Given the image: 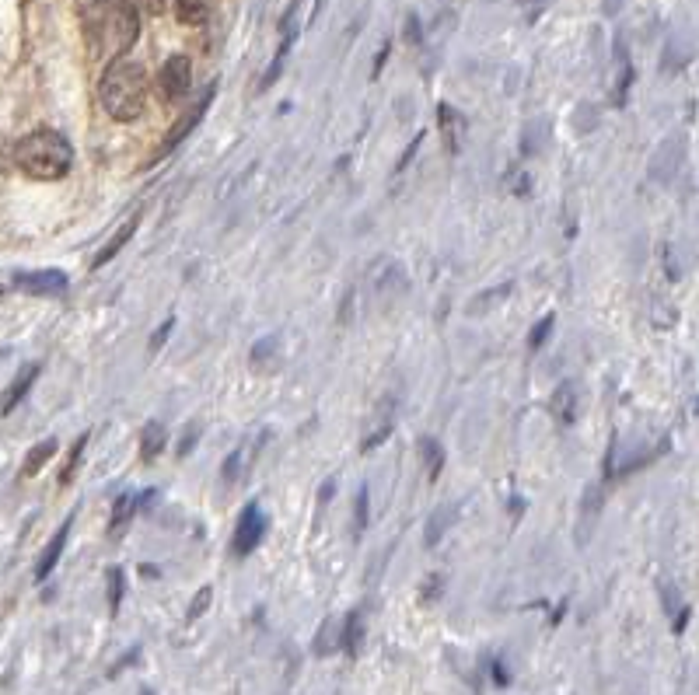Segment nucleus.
Segmentation results:
<instances>
[{"mask_svg":"<svg viewBox=\"0 0 699 695\" xmlns=\"http://www.w3.org/2000/svg\"><path fill=\"white\" fill-rule=\"evenodd\" d=\"M388 53H392V42H385V46H381L378 60H374V74H371V77H378L381 70H385V60H388Z\"/></svg>","mask_w":699,"mask_h":695,"instance_id":"obj_35","label":"nucleus"},{"mask_svg":"<svg viewBox=\"0 0 699 695\" xmlns=\"http://www.w3.org/2000/svg\"><path fill=\"white\" fill-rule=\"evenodd\" d=\"M392 430H395V399L392 395H385V399L378 402V409L371 413V423H367V430H364V441H360V451H374V448H381V444L392 437Z\"/></svg>","mask_w":699,"mask_h":695,"instance_id":"obj_8","label":"nucleus"},{"mask_svg":"<svg viewBox=\"0 0 699 695\" xmlns=\"http://www.w3.org/2000/svg\"><path fill=\"white\" fill-rule=\"evenodd\" d=\"M574 385L570 381H563L560 388L553 392V399H549V409H553V416L560 423H574Z\"/></svg>","mask_w":699,"mask_h":695,"instance_id":"obj_18","label":"nucleus"},{"mask_svg":"<svg viewBox=\"0 0 699 695\" xmlns=\"http://www.w3.org/2000/svg\"><path fill=\"white\" fill-rule=\"evenodd\" d=\"M158 88L168 102L186 98V91L193 88V63H189V56H168L158 74Z\"/></svg>","mask_w":699,"mask_h":695,"instance_id":"obj_7","label":"nucleus"},{"mask_svg":"<svg viewBox=\"0 0 699 695\" xmlns=\"http://www.w3.org/2000/svg\"><path fill=\"white\" fill-rule=\"evenodd\" d=\"M245 448H238V451H231L228 458H224V468H221V475H224V482H238L242 479V472H245Z\"/></svg>","mask_w":699,"mask_h":695,"instance_id":"obj_26","label":"nucleus"},{"mask_svg":"<svg viewBox=\"0 0 699 695\" xmlns=\"http://www.w3.org/2000/svg\"><path fill=\"white\" fill-rule=\"evenodd\" d=\"M133 514H137V496H133V493H119L116 503H112V517H109V531H112V535L126 531V524H130Z\"/></svg>","mask_w":699,"mask_h":695,"instance_id":"obj_17","label":"nucleus"},{"mask_svg":"<svg viewBox=\"0 0 699 695\" xmlns=\"http://www.w3.org/2000/svg\"><path fill=\"white\" fill-rule=\"evenodd\" d=\"M367 517H371V489L360 486L357 500H353V535H357V538L367 531Z\"/></svg>","mask_w":699,"mask_h":695,"instance_id":"obj_23","label":"nucleus"},{"mask_svg":"<svg viewBox=\"0 0 699 695\" xmlns=\"http://www.w3.org/2000/svg\"><path fill=\"white\" fill-rule=\"evenodd\" d=\"M70 528H74V514H70L67 521L60 524V531H56L53 538H49L46 552H42V556H39V566H35V580H46L49 573H53V566L60 563L63 545H67V538H70Z\"/></svg>","mask_w":699,"mask_h":695,"instance_id":"obj_12","label":"nucleus"},{"mask_svg":"<svg viewBox=\"0 0 699 695\" xmlns=\"http://www.w3.org/2000/svg\"><path fill=\"white\" fill-rule=\"evenodd\" d=\"M137 228H140V214H133L130 221L123 224V228H119L116 234H112L109 241H105V248H102V252L95 255V262H91V269H102L105 262H112V259H116V255H119V252H123V248H126V241H130L133 234H137Z\"/></svg>","mask_w":699,"mask_h":695,"instance_id":"obj_14","label":"nucleus"},{"mask_svg":"<svg viewBox=\"0 0 699 695\" xmlns=\"http://www.w3.org/2000/svg\"><path fill=\"white\" fill-rule=\"evenodd\" d=\"M280 360H284V353H280V336H266L259 339L256 346H252V371L256 374H273L280 367Z\"/></svg>","mask_w":699,"mask_h":695,"instance_id":"obj_13","label":"nucleus"},{"mask_svg":"<svg viewBox=\"0 0 699 695\" xmlns=\"http://www.w3.org/2000/svg\"><path fill=\"white\" fill-rule=\"evenodd\" d=\"M56 448H60V444H56L53 437H49V441H42V444H35V448L25 455V465H21V475H25V479H28V475H39V472H42V465H46L49 458L56 455Z\"/></svg>","mask_w":699,"mask_h":695,"instance_id":"obj_19","label":"nucleus"},{"mask_svg":"<svg viewBox=\"0 0 699 695\" xmlns=\"http://www.w3.org/2000/svg\"><path fill=\"white\" fill-rule=\"evenodd\" d=\"M553 325H556V315H546V318H539V325H535L532 332H528V350H542V343L549 339V332H553Z\"/></svg>","mask_w":699,"mask_h":695,"instance_id":"obj_25","label":"nucleus"},{"mask_svg":"<svg viewBox=\"0 0 699 695\" xmlns=\"http://www.w3.org/2000/svg\"><path fill=\"white\" fill-rule=\"evenodd\" d=\"M214 91H217V88H214V84H210V88L203 91V98H200V102H196L193 109H189L186 116H182L179 123L172 126V133H168V137H165V144H161V147H158V154H154V158H151L154 165H158V161H165V158H168V151H175V147H179L182 140H186L189 133L196 130V126H200V119L207 116L210 102H214Z\"/></svg>","mask_w":699,"mask_h":695,"instance_id":"obj_6","label":"nucleus"},{"mask_svg":"<svg viewBox=\"0 0 699 695\" xmlns=\"http://www.w3.org/2000/svg\"><path fill=\"white\" fill-rule=\"evenodd\" d=\"M14 287L25 290V294H60V290H67V273H60V269L18 273L14 276Z\"/></svg>","mask_w":699,"mask_h":695,"instance_id":"obj_10","label":"nucleus"},{"mask_svg":"<svg viewBox=\"0 0 699 695\" xmlns=\"http://www.w3.org/2000/svg\"><path fill=\"white\" fill-rule=\"evenodd\" d=\"M441 587H444V577H441V573H434V577L427 580V587L420 591V598H423V601H434L437 594H441Z\"/></svg>","mask_w":699,"mask_h":695,"instance_id":"obj_32","label":"nucleus"},{"mask_svg":"<svg viewBox=\"0 0 699 695\" xmlns=\"http://www.w3.org/2000/svg\"><path fill=\"white\" fill-rule=\"evenodd\" d=\"M98 102L109 112L116 123H133V119L144 116L147 105V70L137 60H116L105 67L102 81H98Z\"/></svg>","mask_w":699,"mask_h":695,"instance_id":"obj_2","label":"nucleus"},{"mask_svg":"<svg viewBox=\"0 0 699 695\" xmlns=\"http://www.w3.org/2000/svg\"><path fill=\"white\" fill-rule=\"evenodd\" d=\"M165 444H168V430L158 420L144 423V430H140V462H154L165 451Z\"/></svg>","mask_w":699,"mask_h":695,"instance_id":"obj_15","label":"nucleus"},{"mask_svg":"<svg viewBox=\"0 0 699 695\" xmlns=\"http://www.w3.org/2000/svg\"><path fill=\"white\" fill-rule=\"evenodd\" d=\"M420 451H423V458H427V479L430 482L441 479V472H444V448L434 441V437H423Z\"/></svg>","mask_w":699,"mask_h":695,"instance_id":"obj_22","label":"nucleus"},{"mask_svg":"<svg viewBox=\"0 0 699 695\" xmlns=\"http://www.w3.org/2000/svg\"><path fill=\"white\" fill-rule=\"evenodd\" d=\"M423 147V133H416L413 140H409V147L402 151V158H399V165H395V172H406L409 165H413V158H416V151Z\"/></svg>","mask_w":699,"mask_h":695,"instance_id":"obj_30","label":"nucleus"},{"mask_svg":"<svg viewBox=\"0 0 699 695\" xmlns=\"http://www.w3.org/2000/svg\"><path fill=\"white\" fill-rule=\"evenodd\" d=\"M70 165H74V147L60 130L39 126L14 144V168H21L28 179L56 182L70 172Z\"/></svg>","mask_w":699,"mask_h":695,"instance_id":"obj_3","label":"nucleus"},{"mask_svg":"<svg viewBox=\"0 0 699 695\" xmlns=\"http://www.w3.org/2000/svg\"><path fill=\"white\" fill-rule=\"evenodd\" d=\"M88 437H91V434L84 430V434L74 441V448H70V455H67V465H63V472H60V486H70V482H74L77 468H81L84 451H88Z\"/></svg>","mask_w":699,"mask_h":695,"instance_id":"obj_21","label":"nucleus"},{"mask_svg":"<svg viewBox=\"0 0 699 695\" xmlns=\"http://www.w3.org/2000/svg\"><path fill=\"white\" fill-rule=\"evenodd\" d=\"M172 329H175V318H165V322L158 325V332L151 336V353H161V346L168 343V336H172Z\"/></svg>","mask_w":699,"mask_h":695,"instance_id":"obj_29","label":"nucleus"},{"mask_svg":"<svg viewBox=\"0 0 699 695\" xmlns=\"http://www.w3.org/2000/svg\"><path fill=\"white\" fill-rule=\"evenodd\" d=\"M266 535V517H263V507L259 503H245L242 514H238V524H235V535H231V552L238 559L252 556L259 549Z\"/></svg>","mask_w":699,"mask_h":695,"instance_id":"obj_4","label":"nucleus"},{"mask_svg":"<svg viewBox=\"0 0 699 695\" xmlns=\"http://www.w3.org/2000/svg\"><path fill=\"white\" fill-rule=\"evenodd\" d=\"M165 4H168V0H144V7L151 14H161V11H165Z\"/></svg>","mask_w":699,"mask_h":695,"instance_id":"obj_37","label":"nucleus"},{"mask_svg":"<svg viewBox=\"0 0 699 695\" xmlns=\"http://www.w3.org/2000/svg\"><path fill=\"white\" fill-rule=\"evenodd\" d=\"M298 11H301V4L294 0V4L287 7L284 18H280V46H277V53H273L270 67H266L263 81H259V88H263V91L273 88V84L280 81V70H284L287 56H291V46H294V39H298Z\"/></svg>","mask_w":699,"mask_h":695,"instance_id":"obj_5","label":"nucleus"},{"mask_svg":"<svg viewBox=\"0 0 699 695\" xmlns=\"http://www.w3.org/2000/svg\"><path fill=\"white\" fill-rule=\"evenodd\" d=\"M14 168V144H7L4 137H0V175L11 172Z\"/></svg>","mask_w":699,"mask_h":695,"instance_id":"obj_31","label":"nucleus"},{"mask_svg":"<svg viewBox=\"0 0 699 695\" xmlns=\"http://www.w3.org/2000/svg\"><path fill=\"white\" fill-rule=\"evenodd\" d=\"M207 601H210V587H203V591L196 594V601H193V608H189V615H200L203 608H207Z\"/></svg>","mask_w":699,"mask_h":695,"instance_id":"obj_34","label":"nucleus"},{"mask_svg":"<svg viewBox=\"0 0 699 695\" xmlns=\"http://www.w3.org/2000/svg\"><path fill=\"white\" fill-rule=\"evenodd\" d=\"M123 570H109V605H112V612H119V601H123Z\"/></svg>","mask_w":699,"mask_h":695,"instance_id":"obj_27","label":"nucleus"},{"mask_svg":"<svg viewBox=\"0 0 699 695\" xmlns=\"http://www.w3.org/2000/svg\"><path fill=\"white\" fill-rule=\"evenodd\" d=\"M451 517H455V510H451V507L434 510V517L427 521V531H423V545H430V549H434V545L441 542L444 531L451 528Z\"/></svg>","mask_w":699,"mask_h":695,"instance_id":"obj_20","label":"nucleus"},{"mask_svg":"<svg viewBox=\"0 0 699 695\" xmlns=\"http://www.w3.org/2000/svg\"><path fill=\"white\" fill-rule=\"evenodd\" d=\"M210 0H175V14H179L182 25H200L207 18Z\"/></svg>","mask_w":699,"mask_h":695,"instance_id":"obj_24","label":"nucleus"},{"mask_svg":"<svg viewBox=\"0 0 699 695\" xmlns=\"http://www.w3.org/2000/svg\"><path fill=\"white\" fill-rule=\"evenodd\" d=\"M196 430H200V427H196V423H189V427H186V441H182V448H179V455H182V458H186L189 451H193V444H196Z\"/></svg>","mask_w":699,"mask_h":695,"instance_id":"obj_33","label":"nucleus"},{"mask_svg":"<svg viewBox=\"0 0 699 695\" xmlns=\"http://www.w3.org/2000/svg\"><path fill=\"white\" fill-rule=\"evenodd\" d=\"M84 35L98 56H123L140 39V7L133 0H88Z\"/></svg>","mask_w":699,"mask_h":695,"instance_id":"obj_1","label":"nucleus"},{"mask_svg":"<svg viewBox=\"0 0 699 695\" xmlns=\"http://www.w3.org/2000/svg\"><path fill=\"white\" fill-rule=\"evenodd\" d=\"M367 283H371V290L378 297H388V301H392L395 294H402V290H406V273H402L399 262L378 259L371 273H367Z\"/></svg>","mask_w":699,"mask_h":695,"instance_id":"obj_9","label":"nucleus"},{"mask_svg":"<svg viewBox=\"0 0 699 695\" xmlns=\"http://www.w3.org/2000/svg\"><path fill=\"white\" fill-rule=\"evenodd\" d=\"M343 643H347L350 654H357V643H360V612H350L347 633H343Z\"/></svg>","mask_w":699,"mask_h":695,"instance_id":"obj_28","label":"nucleus"},{"mask_svg":"<svg viewBox=\"0 0 699 695\" xmlns=\"http://www.w3.org/2000/svg\"><path fill=\"white\" fill-rule=\"evenodd\" d=\"M437 119H441V133H444V147H448L451 154L462 147V116H458L455 109H451L448 102L437 105Z\"/></svg>","mask_w":699,"mask_h":695,"instance_id":"obj_16","label":"nucleus"},{"mask_svg":"<svg viewBox=\"0 0 699 695\" xmlns=\"http://www.w3.org/2000/svg\"><path fill=\"white\" fill-rule=\"evenodd\" d=\"M409 42H413V46H416V42H420V28H416V14H409Z\"/></svg>","mask_w":699,"mask_h":695,"instance_id":"obj_36","label":"nucleus"},{"mask_svg":"<svg viewBox=\"0 0 699 695\" xmlns=\"http://www.w3.org/2000/svg\"><path fill=\"white\" fill-rule=\"evenodd\" d=\"M35 378H39V364H25L18 374H14V381L7 385V392L0 395V416H7V413H14V409H18V402L32 392Z\"/></svg>","mask_w":699,"mask_h":695,"instance_id":"obj_11","label":"nucleus"}]
</instances>
